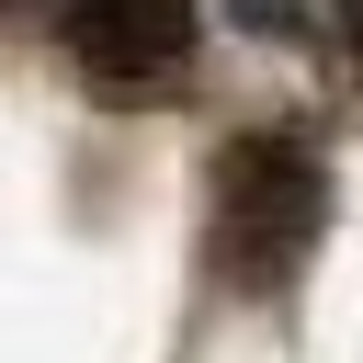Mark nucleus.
Listing matches in <instances>:
<instances>
[{"instance_id": "nucleus-3", "label": "nucleus", "mask_w": 363, "mask_h": 363, "mask_svg": "<svg viewBox=\"0 0 363 363\" xmlns=\"http://www.w3.org/2000/svg\"><path fill=\"white\" fill-rule=\"evenodd\" d=\"M238 23L250 34H295V0H238Z\"/></svg>"}, {"instance_id": "nucleus-2", "label": "nucleus", "mask_w": 363, "mask_h": 363, "mask_svg": "<svg viewBox=\"0 0 363 363\" xmlns=\"http://www.w3.org/2000/svg\"><path fill=\"white\" fill-rule=\"evenodd\" d=\"M68 57H79L91 91L147 102L193 57V0H68Z\"/></svg>"}, {"instance_id": "nucleus-4", "label": "nucleus", "mask_w": 363, "mask_h": 363, "mask_svg": "<svg viewBox=\"0 0 363 363\" xmlns=\"http://www.w3.org/2000/svg\"><path fill=\"white\" fill-rule=\"evenodd\" d=\"M340 45H352V68H363V0H340Z\"/></svg>"}, {"instance_id": "nucleus-1", "label": "nucleus", "mask_w": 363, "mask_h": 363, "mask_svg": "<svg viewBox=\"0 0 363 363\" xmlns=\"http://www.w3.org/2000/svg\"><path fill=\"white\" fill-rule=\"evenodd\" d=\"M318 216H329V182H318L306 136H284V125H250V136L216 159L204 238H216V272H227L238 295H272V284L306 261Z\"/></svg>"}]
</instances>
